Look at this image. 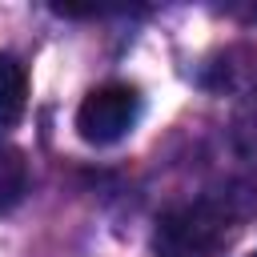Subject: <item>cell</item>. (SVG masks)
<instances>
[{
  "label": "cell",
  "mask_w": 257,
  "mask_h": 257,
  "mask_svg": "<svg viewBox=\"0 0 257 257\" xmlns=\"http://www.w3.org/2000/svg\"><path fill=\"white\" fill-rule=\"evenodd\" d=\"M241 221V209H233V197H201L189 205H173L161 213L153 233L157 257H221L233 241V229Z\"/></svg>",
  "instance_id": "1"
},
{
  "label": "cell",
  "mask_w": 257,
  "mask_h": 257,
  "mask_svg": "<svg viewBox=\"0 0 257 257\" xmlns=\"http://www.w3.org/2000/svg\"><path fill=\"white\" fill-rule=\"evenodd\" d=\"M137 116H141V92L133 84H100L80 100L76 133L88 145H112L137 124Z\"/></svg>",
  "instance_id": "2"
},
{
  "label": "cell",
  "mask_w": 257,
  "mask_h": 257,
  "mask_svg": "<svg viewBox=\"0 0 257 257\" xmlns=\"http://www.w3.org/2000/svg\"><path fill=\"white\" fill-rule=\"evenodd\" d=\"M24 104H28V76H24L16 56L0 52V124L20 120Z\"/></svg>",
  "instance_id": "3"
},
{
  "label": "cell",
  "mask_w": 257,
  "mask_h": 257,
  "mask_svg": "<svg viewBox=\"0 0 257 257\" xmlns=\"http://www.w3.org/2000/svg\"><path fill=\"white\" fill-rule=\"evenodd\" d=\"M28 189V161L20 149L0 145V213H8Z\"/></svg>",
  "instance_id": "4"
},
{
  "label": "cell",
  "mask_w": 257,
  "mask_h": 257,
  "mask_svg": "<svg viewBox=\"0 0 257 257\" xmlns=\"http://www.w3.org/2000/svg\"><path fill=\"white\" fill-rule=\"evenodd\" d=\"M249 257H257V253H249Z\"/></svg>",
  "instance_id": "5"
}]
</instances>
